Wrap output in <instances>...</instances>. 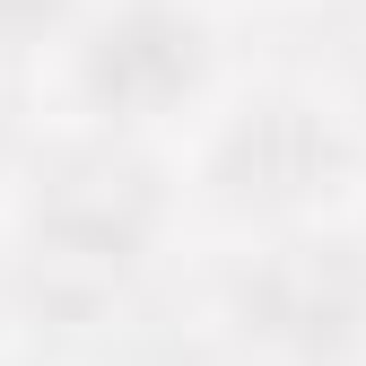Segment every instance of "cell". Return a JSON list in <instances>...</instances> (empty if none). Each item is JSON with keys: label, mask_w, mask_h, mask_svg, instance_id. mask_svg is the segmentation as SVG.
Wrapping results in <instances>:
<instances>
[{"label": "cell", "mask_w": 366, "mask_h": 366, "mask_svg": "<svg viewBox=\"0 0 366 366\" xmlns=\"http://www.w3.org/2000/svg\"><path fill=\"white\" fill-rule=\"evenodd\" d=\"M149 218H157V183H149V166H131V157H114V149L70 157L53 183H44V201H35L44 262H53V270L79 262L97 288L114 280L131 253H140Z\"/></svg>", "instance_id": "1"}, {"label": "cell", "mask_w": 366, "mask_h": 366, "mask_svg": "<svg viewBox=\"0 0 366 366\" xmlns=\"http://www.w3.org/2000/svg\"><path fill=\"white\" fill-rule=\"evenodd\" d=\"M236 305L262 340H280L297 357H323L366 323V262L349 244H280L244 270Z\"/></svg>", "instance_id": "2"}, {"label": "cell", "mask_w": 366, "mask_h": 366, "mask_svg": "<svg viewBox=\"0 0 366 366\" xmlns=\"http://www.w3.org/2000/svg\"><path fill=\"white\" fill-rule=\"evenodd\" d=\"M340 166V140L305 105H262L253 122H236L218 140V192L236 209H288L305 192H323Z\"/></svg>", "instance_id": "3"}, {"label": "cell", "mask_w": 366, "mask_h": 366, "mask_svg": "<svg viewBox=\"0 0 366 366\" xmlns=\"http://www.w3.org/2000/svg\"><path fill=\"white\" fill-rule=\"evenodd\" d=\"M192 70H201V35L183 18H166V9H131L97 53H87V87H97L114 114H149V105L183 97Z\"/></svg>", "instance_id": "4"}, {"label": "cell", "mask_w": 366, "mask_h": 366, "mask_svg": "<svg viewBox=\"0 0 366 366\" xmlns=\"http://www.w3.org/2000/svg\"><path fill=\"white\" fill-rule=\"evenodd\" d=\"M61 0H0V35H26V26H44Z\"/></svg>", "instance_id": "5"}]
</instances>
